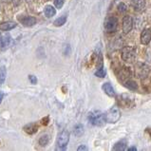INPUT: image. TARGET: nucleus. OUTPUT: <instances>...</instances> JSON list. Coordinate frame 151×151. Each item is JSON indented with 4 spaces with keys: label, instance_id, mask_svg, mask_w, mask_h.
<instances>
[{
    "label": "nucleus",
    "instance_id": "nucleus-1",
    "mask_svg": "<svg viewBox=\"0 0 151 151\" xmlns=\"http://www.w3.org/2000/svg\"><path fill=\"white\" fill-rule=\"evenodd\" d=\"M88 120L93 126H97V127H102L106 123L105 114H104L103 112H101L100 110H94V111L89 112Z\"/></svg>",
    "mask_w": 151,
    "mask_h": 151
},
{
    "label": "nucleus",
    "instance_id": "nucleus-2",
    "mask_svg": "<svg viewBox=\"0 0 151 151\" xmlns=\"http://www.w3.org/2000/svg\"><path fill=\"white\" fill-rule=\"evenodd\" d=\"M122 59L124 62L133 63L136 59V50L131 46H127L122 50Z\"/></svg>",
    "mask_w": 151,
    "mask_h": 151
},
{
    "label": "nucleus",
    "instance_id": "nucleus-3",
    "mask_svg": "<svg viewBox=\"0 0 151 151\" xmlns=\"http://www.w3.org/2000/svg\"><path fill=\"white\" fill-rule=\"evenodd\" d=\"M120 116H121V113H120V110L117 106L111 107L110 109L107 110L106 113H105L106 123H109V124L117 123V121L120 119Z\"/></svg>",
    "mask_w": 151,
    "mask_h": 151
},
{
    "label": "nucleus",
    "instance_id": "nucleus-4",
    "mask_svg": "<svg viewBox=\"0 0 151 151\" xmlns=\"http://www.w3.org/2000/svg\"><path fill=\"white\" fill-rule=\"evenodd\" d=\"M149 73V68L144 63H138L135 66V75L138 78H145Z\"/></svg>",
    "mask_w": 151,
    "mask_h": 151
},
{
    "label": "nucleus",
    "instance_id": "nucleus-5",
    "mask_svg": "<svg viewBox=\"0 0 151 151\" xmlns=\"http://www.w3.org/2000/svg\"><path fill=\"white\" fill-rule=\"evenodd\" d=\"M68 141H70V133L67 130H63L62 132H60L57 138L58 147H61V148L66 147L67 145L68 144Z\"/></svg>",
    "mask_w": 151,
    "mask_h": 151
},
{
    "label": "nucleus",
    "instance_id": "nucleus-6",
    "mask_svg": "<svg viewBox=\"0 0 151 151\" xmlns=\"http://www.w3.org/2000/svg\"><path fill=\"white\" fill-rule=\"evenodd\" d=\"M117 26H118V20L116 17L111 16L109 18H107L106 23H105V29L106 32H113L116 31L117 29Z\"/></svg>",
    "mask_w": 151,
    "mask_h": 151
},
{
    "label": "nucleus",
    "instance_id": "nucleus-7",
    "mask_svg": "<svg viewBox=\"0 0 151 151\" xmlns=\"http://www.w3.org/2000/svg\"><path fill=\"white\" fill-rule=\"evenodd\" d=\"M122 28H123V31L124 33H128L131 31L132 28H133V19H132L131 16L127 15V16L124 17Z\"/></svg>",
    "mask_w": 151,
    "mask_h": 151
},
{
    "label": "nucleus",
    "instance_id": "nucleus-8",
    "mask_svg": "<svg viewBox=\"0 0 151 151\" xmlns=\"http://www.w3.org/2000/svg\"><path fill=\"white\" fill-rule=\"evenodd\" d=\"M118 102L120 103V105L124 106V107H127V106H131L133 105V99L127 95V94H123L118 98Z\"/></svg>",
    "mask_w": 151,
    "mask_h": 151
},
{
    "label": "nucleus",
    "instance_id": "nucleus-9",
    "mask_svg": "<svg viewBox=\"0 0 151 151\" xmlns=\"http://www.w3.org/2000/svg\"><path fill=\"white\" fill-rule=\"evenodd\" d=\"M151 41V29H145L141 34V43L143 45H147Z\"/></svg>",
    "mask_w": 151,
    "mask_h": 151
},
{
    "label": "nucleus",
    "instance_id": "nucleus-10",
    "mask_svg": "<svg viewBox=\"0 0 151 151\" xmlns=\"http://www.w3.org/2000/svg\"><path fill=\"white\" fill-rule=\"evenodd\" d=\"M20 22L25 27H32L36 24V18L32 16H26L24 18L20 19Z\"/></svg>",
    "mask_w": 151,
    "mask_h": 151
},
{
    "label": "nucleus",
    "instance_id": "nucleus-11",
    "mask_svg": "<svg viewBox=\"0 0 151 151\" xmlns=\"http://www.w3.org/2000/svg\"><path fill=\"white\" fill-rule=\"evenodd\" d=\"M17 26V24L14 21H6V22H3L0 24V29L3 32H8L11 31V29H14Z\"/></svg>",
    "mask_w": 151,
    "mask_h": 151
},
{
    "label": "nucleus",
    "instance_id": "nucleus-12",
    "mask_svg": "<svg viewBox=\"0 0 151 151\" xmlns=\"http://www.w3.org/2000/svg\"><path fill=\"white\" fill-rule=\"evenodd\" d=\"M132 6L137 12L143 11L145 7V0H132Z\"/></svg>",
    "mask_w": 151,
    "mask_h": 151
},
{
    "label": "nucleus",
    "instance_id": "nucleus-13",
    "mask_svg": "<svg viewBox=\"0 0 151 151\" xmlns=\"http://www.w3.org/2000/svg\"><path fill=\"white\" fill-rule=\"evenodd\" d=\"M102 88L109 96H110V97H114L115 96V90H114L113 88H112V86L109 83H105L103 85Z\"/></svg>",
    "mask_w": 151,
    "mask_h": 151
},
{
    "label": "nucleus",
    "instance_id": "nucleus-14",
    "mask_svg": "<svg viewBox=\"0 0 151 151\" xmlns=\"http://www.w3.org/2000/svg\"><path fill=\"white\" fill-rule=\"evenodd\" d=\"M130 75H131V72L128 68H124L123 70L119 72V78L121 81L127 80L129 77H130Z\"/></svg>",
    "mask_w": 151,
    "mask_h": 151
},
{
    "label": "nucleus",
    "instance_id": "nucleus-15",
    "mask_svg": "<svg viewBox=\"0 0 151 151\" xmlns=\"http://www.w3.org/2000/svg\"><path fill=\"white\" fill-rule=\"evenodd\" d=\"M44 14L47 17H49V18H50V17H52L55 15L56 14V11H55V9L52 7V6H47L45 9H44Z\"/></svg>",
    "mask_w": 151,
    "mask_h": 151
},
{
    "label": "nucleus",
    "instance_id": "nucleus-16",
    "mask_svg": "<svg viewBox=\"0 0 151 151\" xmlns=\"http://www.w3.org/2000/svg\"><path fill=\"white\" fill-rule=\"evenodd\" d=\"M24 129L29 134H33V133H35L37 131L38 127L34 124H27V126L24 127Z\"/></svg>",
    "mask_w": 151,
    "mask_h": 151
},
{
    "label": "nucleus",
    "instance_id": "nucleus-17",
    "mask_svg": "<svg viewBox=\"0 0 151 151\" xmlns=\"http://www.w3.org/2000/svg\"><path fill=\"white\" fill-rule=\"evenodd\" d=\"M11 36L10 35H5L2 37V40H1V48L2 49H6L8 48L9 46L11 44Z\"/></svg>",
    "mask_w": 151,
    "mask_h": 151
},
{
    "label": "nucleus",
    "instance_id": "nucleus-18",
    "mask_svg": "<svg viewBox=\"0 0 151 151\" xmlns=\"http://www.w3.org/2000/svg\"><path fill=\"white\" fill-rule=\"evenodd\" d=\"M126 149H127V143L124 141H121L113 146V150H116V151H118V150L123 151Z\"/></svg>",
    "mask_w": 151,
    "mask_h": 151
},
{
    "label": "nucleus",
    "instance_id": "nucleus-19",
    "mask_svg": "<svg viewBox=\"0 0 151 151\" xmlns=\"http://www.w3.org/2000/svg\"><path fill=\"white\" fill-rule=\"evenodd\" d=\"M50 136L48 134H44L43 136H41V138L39 139V145L41 146H46L50 143Z\"/></svg>",
    "mask_w": 151,
    "mask_h": 151
},
{
    "label": "nucleus",
    "instance_id": "nucleus-20",
    "mask_svg": "<svg viewBox=\"0 0 151 151\" xmlns=\"http://www.w3.org/2000/svg\"><path fill=\"white\" fill-rule=\"evenodd\" d=\"M73 132H74V135L76 137H80L84 134V127L82 126V124H77V126L74 127V130H73Z\"/></svg>",
    "mask_w": 151,
    "mask_h": 151
},
{
    "label": "nucleus",
    "instance_id": "nucleus-21",
    "mask_svg": "<svg viewBox=\"0 0 151 151\" xmlns=\"http://www.w3.org/2000/svg\"><path fill=\"white\" fill-rule=\"evenodd\" d=\"M7 76V70L5 67H0V85H2L4 83V81L6 79Z\"/></svg>",
    "mask_w": 151,
    "mask_h": 151
},
{
    "label": "nucleus",
    "instance_id": "nucleus-22",
    "mask_svg": "<svg viewBox=\"0 0 151 151\" xmlns=\"http://www.w3.org/2000/svg\"><path fill=\"white\" fill-rule=\"evenodd\" d=\"M67 21V16H61L59 17V18H57L55 21H54V26H56V27H61V26H63L65 23H66Z\"/></svg>",
    "mask_w": 151,
    "mask_h": 151
},
{
    "label": "nucleus",
    "instance_id": "nucleus-23",
    "mask_svg": "<svg viewBox=\"0 0 151 151\" xmlns=\"http://www.w3.org/2000/svg\"><path fill=\"white\" fill-rule=\"evenodd\" d=\"M124 86L130 90H137V88H138V86L134 81H127Z\"/></svg>",
    "mask_w": 151,
    "mask_h": 151
},
{
    "label": "nucleus",
    "instance_id": "nucleus-24",
    "mask_svg": "<svg viewBox=\"0 0 151 151\" xmlns=\"http://www.w3.org/2000/svg\"><path fill=\"white\" fill-rule=\"evenodd\" d=\"M106 74V71L105 68H104V67H101V68H99V70L95 72V75H96L97 77H100V78H103V77H105Z\"/></svg>",
    "mask_w": 151,
    "mask_h": 151
},
{
    "label": "nucleus",
    "instance_id": "nucleus-25",
    "mask_svg": "<svg viewBox=\"0 0 151 151\" xmlns=\"http://www.w3.org/2000/svg\"><path fill=\"white\" fill-rule=\"evenodd\" d=\"M65 0H54V5L57 9H61L64 5Z\"/></svg>",
    "mask_w": 151,
    "mask_h": 151
},
{
    "label": "nucleus",
    "instance_id": "nucleus-26",
    "mask_svg": "<svg viewBox=\"0 0 151 151\" xmlns=\"http://www.w3.org/2000/svg\"><path fill=\"white\" fill-rule=\"evenodd\" d=\"M127 6H126V4H124V3H120L119 5H118V11L120 12H127Z\"/></svg>",
    "mask_w": 151,
    "mask_h": 151
},
{
    "label": "nucleus",
    "instance_id": "nucleus-27",
    "mask_svg": "<svg viewBox=\"0 0 151 151\" xmlns=\"http://www.w3.org/2000/svg\"><path fill=\"white\" fill-rule=\"evenodd\" d=\"M29 82L32 84V85H36L37 83V79H36V77L35 76H33V75H29Z\"/></svg>",
    "mask_w": 151,
    "mask_h": 151
},
{
    "label": "nucleus",
    "instance_id": "nucleus-28",
    "mask_svg": "<svg viewBox=\"0 0 151 151\" xmlns=\"http://www.w3.org/2000/svg\"><path fill=\"white\" fill-rule=\"evenodd\" d=\"M88 148L87 147V146H86V145H80L79 146V147L78 148H77V150H78V151H83V150H88Z\"/></svg>",
    "mask_w": 151,
    "mask_h": 151
},
{
    "label": "nucleus",
    "instance_id": "nucleus-29",
    "mask_svg": "<svg viewBox=\"0 0 151 151\" xmlns=\"http://www.w3.org/2000/svg\"><path fill=\"white\" fill-rule=\"evenodd\" d=\"M3 97H4V94H3V92L0 91V104H1V102H2V100H3Z\"/></svg>",
    "mask_w": 151,
    "mask_h": 151
},
{
    "label": "nucleus",
    "instance_id": "nucleus-30",
    "mask_svg": "<svg viewBox=\"0 0 151 151\" xmlns=\"http://www.w3.org/2000/svg\"><path fill=\"white\" fill-rule=\"evenodd\" d=\"M127 150H128V151H136L137 148H136V147H129Z\"/></svg>",
    "mask_w": 151,
    "mask_h": 151
},
{
    "label": "nucleus",
    "instance_id": "nucleus-31",
    "mask_svg": "<svg viewBox=\"0 0 151 151\" xmlns=\"http://www.w3.org/2000/svg\"><path fill=\"white\" fill-rule=\"evenodd\" d=\"M14 5H18L20 3V0H14Z\"/></svg>",
    "mask_w": 151,
    "mask_h": 151
},
{
    "label": "nucleus",
    "instance_id": "nucleus-32",
    "mask_svg": "<svg viewBox=\"0 0 151 151\" xmlns=\"http://www.w3.org/2000/svg\"><path fill=\"white\" fill-rule=\"evenodd\" d=\"M1 1H3V2H5V3H9V2H11L12 0H1Z\"/></svg>",
    "mask_w": 151,
    "mask_h": 151
},
{
    "label": "nucleus",
    "instance_id": "nucleus-33",
    "mask_svg": "<svg viewBox=\"0 0 151 151\" xmlns=\"http://www.w3.org/2000/svg\"><path fill=\"white\" fill-rule=\"evenodd\" d=\"M147 132L149 133V135H150V137H151V128H148V129H147Z\"/></svg>",
    "mask_w": 151,
    "mask_h": 151
}]
</instances>
